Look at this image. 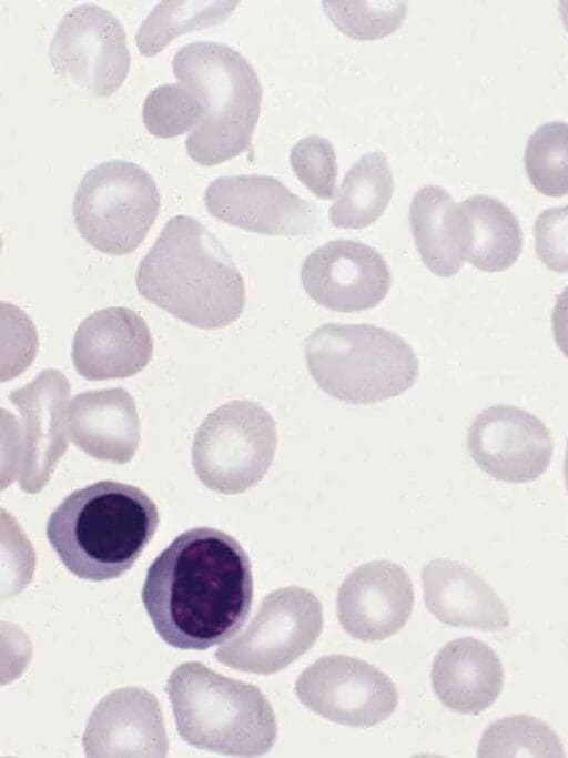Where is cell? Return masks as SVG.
Instances as JSON below:
<instances>
[{
    "instance_id": "e0dca14e",
    "label": "cell",
    "mask_w": 568,
    "mask_h": 758,
    "mask_svg": "<svg viewBox=\"0 0 568 758\" xmlns=\"http://www.w3.org/2000/svg\"><path fill=\"white\" fill-rule=\"evenodd\" d=\"M152 353L148 324L122 306L102 309L85 317L72 345L77 372L91 381L132 376L149 364Z\"/></svg>"
},
{
    "instance_id": "7c38bea8",
    "label": "cell",
    "mask_w": 568,
    "mask_h": 758,
    "mask_svg": "<svg viewBox=\"0 0 568 758\" xmlns=\"http://www.w3.org/2000/svg\"><path fill=\"white\" fill-rule=\"evenodd\" d=\"M467 448L474 462L493 478L528 483L546 472L554 445L549 429L537 416L499 404L475 417Z\"/></svg>"
},
{
    "instance_id": "44dd1931",
    "label": "cell",
    "mask_w": 568,
    "mask_h": 758,
    "mask_svg": "<svg viewBox=\"0 0 568 758\" xmlns=\"http://www.w3.org/2000/svg\"><path fill=\"white\" fill-rule=\"evenodd\" d=\"M432 683L439 700L459 714L477 715L491 706L504 685V669L496 653L485 643L458 638L436 655Z\"/></svg>"
},
{
    "instance_id": "30bf717a",
    "label": "cell",
    "mask_w": 568,
    "mask_h": 758,
    "mask_svg": "<svg viewBox=\"0 0 568 758\" xmlns=\"http://www.w3.org/2000/svg\"><path fill=\"white\" fill-rule=\"evenodd\" d=\"M49 58L61 78L99 98L120 88L131 63L123 26L94 3L77 6L62 17Z\"/></svg>"
},
{
    "instance_id": "3957f363",
    "label": "cell",
    "mask_w": 568,
    "mask_h": 758,
    "mask_svg": "<svg viewBox=\"0 0 568 758\" xmlns=\"http://www.w3.org/2000/svg\"><path fill=\"white\" fill-rule=\"evenodd\" d=\"M159 525L154 502L139 487L101 481L69 494L51 513L47 537L73 575L93 582L126 573Z\"/></svg>"
},
{
    "instance_id": "9c48e42d",
    "label": "cell",
    "mask_w": 568,
    "mask_h": 758,
    "mask_svg": "<svg viewBox=\"0 0 568 758\" xmlns=\"http://www.w3.org/2000/svg\"><path fill=\"white\" fill-rule=\"evenodd\" d=\"M323 628V610L308 589L290 586L268 594L237 637L221 646L215 658L231 668L267 675L306 653Z\"/></svg>"
},
{
    "instance_id": "1f68e13d",
    "label": "cell",
    "mask_w": 568,
    "mask_h": 758,
    "mask_svg": "<svg viewBox=\"0 0 568 758\" xmlns=\"http://www.w3.org/2000/svg\"><path fill=\"white\" fill-rule=\"evenodd\" d=\"M551 324L555 342L568 358V286L557 296Z\"/></svg>"
},
{
    "instance_id": "836d02e7",
    "label": "cell",
    "mask_w": 568,
    "mask_h": 758,
    "mask_svg": "<svg viewBox=\"0 0 568 758\" xmlns=\"http://www.w3.org/2000/svg\"><path fill=\"white\" fill-rule=\"evenodd\" d=\"M564 475H565L566 488H567V492H568V439H567L566 454H565V462H564Z\"/></svg>"
},
{
    "instance_id": "f546056e",
    "label": "cell",
    "mask_w": 568,
    "mask_h": 758,
    "mask_svg": "<svg viewBox=\"0 0 568 758\" xmlns=\"http://www.w3.org/2000/svg\"><path fill=\"white\" fill-rule=\"evenodd\" d=\"M291 166L297 179L317 198L337 194V163L333 144L326 138L308 135L291 150Z\"/></svg>"
},
{
    "instance_id": "cb8c5ba5",
    "label": "cell",
    "mask_w": 568,
    "mask_h": 758,
    "mask_svg": "<svg viewBox=\"0 0 568 758\" xmlns=\"http://www.w3.org/2000/svg\"><path fill=\"white\" fill-rule=\"evenodd\" d=\"M394 179L386 155L373 151L362 155L347 171L328 210L331 223L341 229H364L387 208Z\"/></svg>"
},
{
    "instance_id": "7a4b0ae2",
    "label": "cell",
    "mask_w": 568,
    "mask_h": 758,
    "mask_svg": "<svg viewBox=\"0 0 568 758\" xmlns=\"http://www.w3.org/2000/svg\"><path fill=\"white\" fill-rule=\"evenodd\" d=\"M139 293L179 320L200 329L235 322L245 305V285L235 263L196 219L166 222L136 271Z\"/></svg>"
},
{
    "instance_id": "277c9868",
    "label": "cell",
    "mask_w": 568,
    "mask_h": 758,
    "mask_svg": "<svg viewBox=\"0 0 568 758\" xmlns=\"http://www.w3.org/2000/svg\"><path fill=\"white\" fill-rule=\"evenodd\" d=\"M165 691L180 737L199 749L234 757H257L273 747L277 726L258 687L183 663L170 675Z\"/></svg>"
},
{
    "instance_id": "ba28073f",
    "label": "cell",
    "mask_w": 568,
    "mask_h": 758,
    "mask_svg": "<svg viewBox=\"0 0 568 758\" xmlns=\"http://www.w3.org/2000/svg\"><path fill=\"white\" fill-rule=\"evenodd\" d=\"M276 446L272 415L255 402L231 401L211 412L199 426L192 444V465L207 488L240 494L264 477Z\"/></svg>"
},
{
    "instance_id": "5bb4252c",
    "label": "cell",
    "mask_w": 568,
    "mask_h": 758,
    "mask_svg": "<svg viewBox=\"0 0 568 758\" xmlns=\"http://www.w3.org/2000/svg\"><path fill=\"white\" fill-rule=\"evenodd\" d=\"M69 395L68 378L53 368L9 395L21 415L18 479L27 493L47 485L68 448Z\"/></svg>"
},
{
    "instance_id": "ac0fdd59",
    "label": "cell",
    "mask_w": 568,
    "mask_h": 758,
    "mask_svg": "<svg viewBox=\"0 0 568 758\" xmlns=\"http://www.w3.org/2000/svg\"><path fill=\"white\" fill-rule=\"evenodd\" d=\"M83 747L90 757H164L168 739L155 696L139 687L105 696L88 721Z\"/></svg>"
},
{
    "instance_id": "4dcf8cb0",
    "label": "cell",
    "mask_w": 568,
    "mask_h": 758,
    "mask_svg": "<svg viewBox=\"0 0 568 758\" xmlns=\"http://www.w3.org/2000/svg\"><path fill=\"white\" fill-rule=\"evenodd\" d=\"M535 249L548 269L568 272V204L539 213L535 222Z\"/></svg>"
},
{
    "instance_id": "6da1fadb",
    "label": "cell",
    "mask_w": 568,
    "mask_h": 758,
    "mask_svg": "<svg viewBox=\"0 0 568 758\" xmlns=\"http://www.w3.org/2000/svg\"><path fill=\"white\" fill-rule=\"evenodd\" d=\"M251 562L239 542L211 527L183 532L150 565L142 602L159 636L204 650L233 637L252 606Z\"/></svg>"
},
{
    "instance_id": "d6a6232c",
    "label": "cell",
    "mask_w": 568,
    "mask_h": 758,
    "mask_svg": "<svg viewBox=\"0 0 568 758\" xmlns=\"http://www.w3.org/2000/svg\"><path fill=\"white\" fill-rule=\"evenodd\" d=\"M559 11L562 23L568 31V0H564L559 3Z\"/></svg>"
},
{
    "instance_id": "8fae6325",
    "label": "cell",
    "mask_w": 568,
    "mask_h": 758,
    "mask_svg": "<svg viewBox=\"0 0 568 758\" xmlns=\"http://www.w3.org/2000/svg\"><path fill=\"white\" fill-rule=\"evenodd\" d=\"M295 694L312 711L352 727H369L396 709V686L376 667L345 655L321 657L303 670Z\"/></svg>"
},
{
    "instance_id": "83f0119b",
    "label": "cell",
    "mask_w": 568,
    "mask_h": 758,
    "mask_svg": "<svg viewBox=\"0 0 568 758\" xmlns=\"http://www.w3.org/2000/svg\"><path fill=\"white\" fill-rule=\"evenodd\" d=\"M205 112L202 97L182 82L154 88L142 107L145 128L159 138L191 132L203 120Z\"/></svg>"
},
{
    "instance_id": "9a60e30c",
    "label": "cell",
    "mask_w": 568,
    "mask_h": 758,
    "mask_svg": "<svg viewBox=\"0 0 568 758\" xmlns=\"http://www.w3.org/2000/svg\"><path fill=\"white\" fill-rule=\"evenodd\" d=\"M301 282L318 305L352 313L377 306L389 292L392 276L377 250L363 242L338 239L306 256Z\"/></svg>"
},
{
    "instance_id": "5b68a950",
    "label": "cell",
    "mask_w": 568,
    "mask_h": 758,
    "mask_svg": "<svg viewBox=\"0 0 568 758\" xmlns=\"http://www.w3.org/2000/svg\"><path fill=\"white\" fill-rule=\"evenodd\" d=\"M172 69L206 107L185 140L190 158L214 165L247 150L260 117L262 87L246 58L224 43L196 41L174 54Z\"/></svg>"
},
{
    "instance_id": "603a6c76",
    "label": "cell",
    "mask_w": 568,
    "mask_h": 758,
    "mask_svg": "<svg viewBox=\"0 0 568 758\" xmlns=\"http://www.w3.org/2000/svg\"><path fill=\"white\" fill-rule=\"evenodd\" d=\"M465 260L484 272H501L519 257L523 232L513 211L498 199L474 195L458 203Z\"/></svg>"
},
{
    "instance_id": "484cf974",
    "label": "cell",
    "mask_w": 568,
    "mask_h": 758,
    "mask_svg": "<svg viewBox=\"0 0 568 758\" xmlns=\"http://www.w3.org/2000/svg\"><path fill=\"white\" fill-rule=\"evenodd\" d=\"M560 739L550 727L530 716H510L483 734L478 757H564Z\"/></svg>"
},
{
    "instance_id": "f1b7e54d",
    "label": "cell",
    "mask_w": 568,
    "mask_h": 758,
    "mask_svg": "<svg viewBox=\"0 0 568 758\" xmlns=\"http://www.w3.org/2000/svg\"><path fill=\"white\" fill-rule=\"evenodd\" d=\"M322 6L339 31L357 40H375L393 33L407 11L406 1L327 0Z\"/></svg>"
},
{
    "instance_id": "52a82bcc",
    "label": "cell",
    "mask_w": 568,
    "mask_h": 758,
    "mask_svg": "<svg viewBox=\"0 0 568 758\" xmlns=\"http://www.w3.org/2000/svg\"><path fill=\"white\" fill-rule=\"evenodd\" d=\"M153 178L140 165L112 160L90 169L73 199V219L81 236L112 255L133 252L160 211Z\"/></svg>"
},
{
    "instance_id": "ffe728a7",
    "label": "cell",
    "mask_w": 568,
    "mask_h": 758,
    "mask_svg": "<svg viewBox=\"0 0 568 758\" xmlns=\"http://www.w3.org/2000/svg\"><path fill=\"white\" fill-rule=\"evenodd\" d=\"M425 604L442 623L486 631L508 628L510 616L495 590L471 568L434 559L422 572Z\"/></svg>"
},
{
    "instance_id": "7402d4cb",
    "label": "cell",
    "mask_w": 568,
    "mask_h": 758,
    "mask_svg": "<svg viewBox=\"0 0 568 758\" xmlns=\"http://www.w3.org/2000/svg\"><path fill=\"white\" fill-rule=\"evenodd\" d=\"M409 224L418 254L439 277L455 275L465 261L464 224L459 204L438 185H425L413 196Z\"/></svg>"
},
{
    "instance_id": "4fadbf2b",
    "label": "cell",
    "mask_w": 568,
    "mask_h": 758,
    "mask_svg": "<svg viewBox=\"0 0 568 758\" xmlns=\"http://www.w3.org/2000/svg\"><path fill=\"white\" fill-rule=\"evenodd\" d=\"M204 202L214 218L254 233L297 236L318 226L316 206L270 175L217 178L206 188Z\"/></svg>"
},
{
    "instance_id": "d6986e66",
    "label": "cell",
    "mask_w": 568,
    "mask_h": 758,
    "mask_svg": "<svg viewBox=\"0 0 568 758\" xmlns=\"http://www.w3.org/2000/svg\"><path fill=\"white\" fill-rule=\"evenodd\" d=\"M69 435L88 455L124 464L140 443V421L132 396L123 388L77 394L68 414Z\"/></svg>"
},
{
    "instance_id": "d4e9b609",
    "label": "cell",
    "mask_w": 568,
    "mask_h": 758,
    "mask_svg": "<svg viewBox=\"0 0 568 758\" xmlns=\"http://www.w3.org/2000/svg\"><path fill=\"white\" fill-rule=\"evenodd\" d=\"M239 1L163 0L142 21L135 34L140 53L153 57L176 36L224 22Z\"/></svg>"
},
{
    "instance_id": "4316f807",
    "label": "cell",
    "mask_w": 568,
    "mask_h": 758,
    "mask_svg": "<svg viewBox=\"0 0 568 758\" xmlns=\"http://www.w3.org/2000/svg\"><path fill=\"white\" fill-rule=\"evenodd\" d=\"M525 169L532 186L548 196L568 194V123L551 121L529 137Z\"/></svg>"
},
{
    "instance_id": "8992f818",
    "label": "cell",
    "mask_w": 568,
    "mask_h": 758,
    "mask_svg": "<svg viewBox=\"0 0 568 758\" xmlns=\"http://www.w3.org/2000/svg\"><path fill=\"white\" fill-rule=\"evenodd\" d=\"M307 368L318 387L348 404L398 396L417 381L413 347L398 334L373 324L325 323L304 343Z\"/></svg>"
},
{
    "instance_id": "2e32d148",
    "label": "cell",
    "mask_w": 568,
    "mask_h": 758,
    "mask_svg": "<svg viewBox=\"0 0 568 758\" xmlns=\"http://www.w3.org/2000/svg\"><path fill=\"white\" fill-rule=\"evenodd\" d=\"M414 589L406 570L388 560H374L354 569L338 589L339 624L354 638L382 640L408 620Z\"/></svg>"
}]
</instances>
